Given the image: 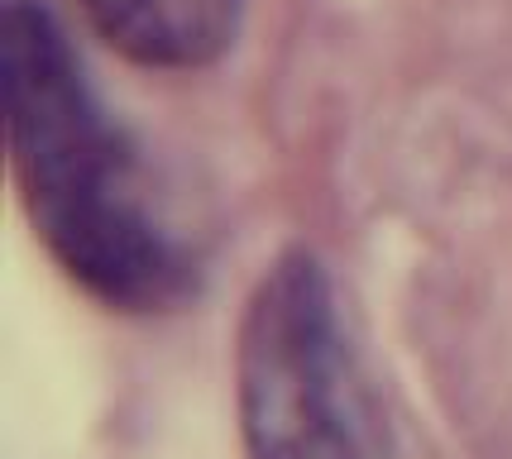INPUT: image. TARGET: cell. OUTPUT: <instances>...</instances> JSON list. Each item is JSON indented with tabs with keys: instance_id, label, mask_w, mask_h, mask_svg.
I'll use <instances>...</instances> for the list:
<instances>
[{
	"instance_id": "cell-1",
	"label": "cell",
	"mask_w": 512,
	"mask_h": 459,
	"mask_svg": "<svg viewBox=\"0 0 512 459\" xmlns=\"http://www.w3.org/2000/svg\"><path fill=\"white\" fill-rule=\"evenodd\" d=\"M0 96L20 201L58 268L115 311L178 306L197 259L44 0L0 5Z\"/></svg>"
},
{
	"instance_id": "cell-2",
	"label": "cell",
	"mask_w": 512,
	"mask_h": 459,
	"mask_svg": "<svg viewBox=\"0 0 512 459\" xmlns=\"http://www.w3.org/2000/svg\"><path fill=\"white\" fill-rule=\"evenodd\" d=\"M235 407L249 459H393L383 407L312 249L278 254L249 292Z\"/></svg>"
},
{
	"instance_id": "cell-3",
	"label": "cell",
	"mask_w": 512,
	"mask_h": 459,
	"mask_svg": "<svg viewBox=\"0 0 512 459\" xmlns=\"http://www.w3.org/2000/svg\"><path fill=\"white\" fill-rule=\"evenodd\" d=\"M91 29L154 72H197L230 53L245 0H82Z\"/></svg>"
}]
</instances>
